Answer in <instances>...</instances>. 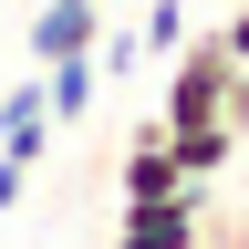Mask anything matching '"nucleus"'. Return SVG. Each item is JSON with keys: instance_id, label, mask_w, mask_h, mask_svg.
<instances>
[{"instance_id": "f03ea898", "label": "nucleus", "mask_w": 249, "mask_h": 249, "mask_svg": "<svg viewBox=\"0 0 249 249\" xmlns=\"http://www.w3.org/2000/svg\"><path fill=\"white\" fill-rule=\"evenodd\" d=\"M114 197H124V208H145V197H187V166H177L166 124H135V145H124V166H114Z\"/></svg>"}, {"instance_id": "0eeeda50", "label": "nucleus", "mask_w": 249, "mask_h": 249, "mask_svg": "<svg viewBox=\"0 0 249 249\" xmlns=\"http://www.w3.org/2000/svg\"><path fill=\"white\" fill-rule=\"evenodd\" d=\"M187 42V11H177V0H145V21H135V52H156V62H166Z\"/></svg>"}, {"instance_id": "423d86ee", "label": "nucleus", "mask_w": 249, "mask_h": 249, "mask_svg": "<svg viewBox=\"0 0 249 249\" xmlns=\"http://www.w3.org/2000/svg\"><path fill=\"white\" fill-rule=\"evenodd\" d=\"M177 166H187V187H208V177H229V156H239V135H229V114L218 124H177Z\"/></svg>"}, {"instance_id": "1a4fd4ad", "label": "nucleus", "mask_w": 249, "mask_h": 249, "mask_svg": "<svg viewBox=\"0 0 249 249\" xmlns=\"http://www.w3.org/2000/svg\"><path fill=\"white\" fill-rule=\"evenodd\" d=\"M21 187H31V166H21V156H0V218L21 208Z\"/></svg>"}, {"instance_id": "39448f33", "label": "nucleus", "mask_w": 249, "mask_h": 249, "mask_svg": "<svg viewBox=\"0 0 249 249\" xmlns=\"http://www.w3.org/2000/svg\"><path fill=\"white\" fill-rule=\"evenodd\" d=\"M93 93H104V62H93V52L42 62V104H52V124H83V114H93Z\"/></svg>"}, {"instance_id": "20e7f679", "label": "nucleus", "mask_w": 249, "mask_h": 249, "mask_svg": "<svg viewBox=\"0 0 249 249\" xmlns=\"http://www.w3.org/2000/svg\"><path fill=\"white\" fill-rule=\"evenodd\" d=\"M42 145H52V104H42V73H21L11 93H0V156L42 166Z\"/></svg>"}, {"instance_id": "7ed1b4c3", "label": "nucleus", "mask_w": 249, "mask_h": 249, "mask_svg": "<svg viewBox=\"0 0 249 249\" xmlns=\"http://www.w3.org/2000/svg\"><path fill=\"white\" fill-rule=\"evenodd\" d=\"M93 31H104V0H42L31 31H21V52H31V73H42L62 52H93Z\"/></svg>"}, {"instance_id": "6e6552de", "label": "nucleus", "mask_w": 249, "mask_h": 249, "mask_svg": "<svg viewBox=\"0 0 249 249\" xmlns=\"http://www.w3.org/2000/svg\"><path fill=\"white\" fill-rule=\"evenodd\" d=\"M229 135L249 145V62H239V73H229Z\"/></svg>"}, {"instance_id": "f257e3e1", "label": "nucleus", "mask_w": 249, "mask_h": 249, "mask_svg": "<svg viewBox=\"0 0 249 249\" xmlns=\"http://www.w3.org/2000/svg\"><path fill=\"white\" fill-rule=\"evenodd\" d=\"M114 249H208V208H197V187H187V197H145V208H124V218H114Z\"/></svg>"}, {"instance_id": "9d476101", "label": "nucleus", "mask_w": 249, "mask_h": 249, "mask_svg": "<svg viewBox=\"0 0 249 249\" xmlns=\"http://www.w3.org/2000/svg\"><path fill=\"white\" fill-rule=\"evenodd\" d=\"M218 42H229V62H249V0H239L229 21H218Z\"/></svg>"}]
</instances>
